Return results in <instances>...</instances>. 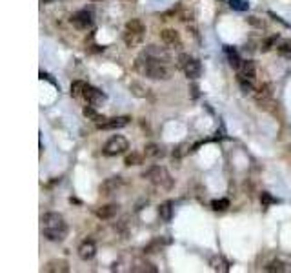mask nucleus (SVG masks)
<instances>
[{"label": "nucleus", "mask_w": 291, "mask_h": 273, "mask_svg": "<svg viewBox=\"0 0 291 273\" xmlns=\"http://www.w3.org/2000/svg\"><path fill=\"white\" fill-rule=\"evenodd\" d=\"M84 115L88 117L89 120H93V122H104V117L100 115V113H97V111H95V106H88V107H84Z\"/></svg>", "instance_id": "aec40b11"}, {"label": "nucleus", "mask_w": 291, "mask_h": 273, "mask_svg": "<svg viewBox=\"0 0 291 273\" xmlns=\"http://www.w3.org/2000/svg\"><path fill=\"white\" fill-rule=\"evenodd\" d=\"M277 49H279V53L282 57H287V59H291V42H289V40H284V42L280 44Z\"/></svg>", "instance_id": "a878e982"}, {"label": "nucleus", "mask_w": 291, "mask_h": 273, "mask_svg": "<svg viewBox=\"0 0 291 273\" xmlns=\"http://www.w3.org/2000/svg\"><path fill=\"white\" fill-rule=\"evenodd\" d=\"M255 75H257V69H255V64L251 60H242L241 66L236 68V77H246L255 80Z\"/></svg>", "instance_id": "9b49d317"}, {"label": "nucleus", "mask_w": 291, "mask_h": 273, "mask_svg": "<svg viewBox=\"0 0 291 273\" xmlns=\"http://www.w3.org/2000/svg\"><path fill=\"white\" fill-rule=\"evenodd\" d=\"M140 162H142V157H140V155H137V153L126 157V164H127V166H137V164H140Z\"/></svg>", "instance_id": "cd10ccee"}, {"label": "nucleus", "mask_w": 291, "mask_h": 273, "mask_svg": "<svg viewBox=\"0 0 291 273\" xmlns=\"http://www.w3.org/2000/svg\"><path fill=\"white\" fill-rule=\"evenodd\" d=\"M211 268L215 269V271H228L229 264H228V260L224 259L222 255H215L213 259H211Z\"/></svg>", "instance_id": "f3484780"}, {"label": "nucleus", "mask_w": 291, "mask_h": 273, "mask_svg": "<svg viewBox=\"0 0 291 273\" xmlns=\"http://www.w3.org/2000/svg\"><path fill=\"white\" fill-rule=\"evenodd\" d=\"M144 155H146V157H151V158L162 157V150L158 148V146L149 144V146H146V148H144Z\"/></svg>", "instance_id": "4be33fe9"}, {"label": "nucleus", "mask_w": 291, "mask_h": 273, "mask_svg": "<svg viewBox=\"0 0 291 273\" xmlns=\"http://www.w3.org/2000/svg\"><path fill=\"white\" fill-rule=\"evenodd\" d=\"M44 271H69V266L68 262H64V260H53V262H49L47 266H44Z\"/></svg>", "instance_id": "a211bd4d"}, {"label": "nucleus", "mask_w": 291, "mask_h": 273, "mask_svg": "<svg viewBox=\"0 0 291 273\" xmlns=\"http://www.w3.org/2000/svg\"><path fill=\"white\" fill-rule=\"evenodd\" d=\"M129 148V142H127L126 137L122 135H115L111 137L110 141L105 142L104 146V155H108V157H117V155L124 153V151Z\"/></svg>", "instance_id": "20e7f679"}, {"label": "nucleus", "mask_w": 291, "mask_h": 273, "mask_svg": "<svg viewBox=\"0 0 291 273\" xmlns=\"http://www.w3.org/2000/svg\"><path fill=\"white\" fill-rule=\"evenodd\" d=\"M284 264L280 262V260H277V262H271L270 266H266V271H284Z\"/></svg>", "instance_id": "c85d7f7f"}, {"label": "nucleus", "mask_w": 291, "mask_h": 273, "mask_svg": "<svg viewBox=\"0 0 291 273\" xmlns=\"http://www.w3.org/2000/svg\"><path fill=\"white\" fill-rule=\"evenodd\" d=\"M144 179H149L153 184H155L156 188H161V189H171V186H173V179H171V175H169L168 171L161 166L149 168V170L144 173Z\"/></svg>", "instance_id": "7ed1b4c3"}, {"label": "nucleus", "mask_w": 291, "mask_h": 273, "mask_svg": "<svg viewBox=\"0 0 291 273\" xmlns=\"http://www.w3.org/2000/svg\"><path fill=\"white\" fill-rule=\"evenodd\" d=\"M118 208L120 206L118 204H108V206H102V208L97 209V217L104 219V221H108V219H113L115 215L118 213Z\"/></svg>", "instance_id": "ddd939ff"}, {"label": "nucleus", "mask_w": 291, "mask_h": 273, "mask_svg": "<svg viewBox=\"0 0 291 273\" xmlns=\"http://www.w3.org/2000/svg\"><path fill=\"white\" fill-rule=\"evenodd\" d=\"M224 53H226V57H228V60H229V64L233 66V68H239L241 66V57H239V53H236V49H233L231 46H224Z\"/></svg>", "instance_id": "dca6fc26"}, {"label": "nucleus", "mask_w": 291, "mask_h": 273, "mask_svg": "<svg viewBox=\"0 0 291 273\" xmlns=\"http://www.w3.org/2000/svg\"><path fill=\"white\" fill-rule=\"evenodd\" d=\"M71 24L76 28V30H89V28L93 26V17H91V11L88 9H81V11H76L75 15L71 17Z\"/></svg>", "instance_id": "423d86ee"}, {"label": "nucleus", "mask_w": 291, "mask_h": 273, "mask_svg": "<svg viewBox=\"0 0 291 273\" xmlns=\"http://www.w3.org/2000/svg\"><path fill=\"white\" fill-rule=\"evenodd\" d=\"M140 266L142 268H135L131 269V271H149V273H156V268L153 264H149V262H140Z\"/></svg>", "instance_id": "bb28decb"}, {"label": "nucleus", "mask_w": 291, "mask_h": 273, "mask_svg": "<svg viewBox=\"0 0 291 273\" xmlns=\"http://www.w3.org/2000/svg\"><path fill=\"white\" fill-rule=\"evenodd\" d=\"M161 37H162V42L168 44V46L180 47V37H178V33L175 30H164L161 33Z\"/></svg>", "instance_id": "f8f14e48"}, {"label": "nucleus", "mask_w": 291, "mask_h": 273, "mask_svg": "<svg viewBox=\"0 0 291 273\" xmlns=\"http://www.w3.org/2000/svg\"><path fill=\"white\" fill-rule=\"evenodd\" d=\"M142 39H144V35H142V33L131 31V30H127V28H126V31H124V42H126L129 47L139 46V44L142 42Z\"/></svg>", "instance_id": "4468645a"}, {"label": "nucleus", "mask_w": 291, "mask_h": 273, "mask_svg": "<svg viewBox=\"0 0 291 273\" xmlns=\"http://www.w3.org/2000/svg\"><path fill=\"white\" fill-rule=\"evenodd\" d=\"M229 6H231V9H235V11H248L249 2L248 0H229Z\"/></svg>", "instance_id": "5701e85b"}, {"label": "nucleus", "mask_w": 291, "mask_h": 273, "mask_svg": "<svg viewBox=\"0 0 291 273\" xmlns=\"http://www.w3.org/2000/svg\"><path fill=\"white\" fill-rule=\"evenodd\" d=\"M287 150H289V151H291V144H289V146H287Z\"/></svg>", "instance_id": "7c9ffc66"}, {"label": "nucleus", "mask_w": 291, "mask_h": 273, "mask_svg": "<svg viewBox=\"0 0 291 273\" xmlns=\"http://www.w3.org/2000/svg\"><path fill=\"white\" fill-rule=\"evenodd\" d=\"M84 98L88 100L89 104H91V106H95V107L105 102V95L102 93L100 90H97V88H91V86H89L88 90H86Z\"/></svg>", "instance_id": "9d476101"}, {"label": "nucleus", "mask_w": 291, "mask_h": 273, "mask_svg": "<svg viewBox=\"0 0 291 273\" xmlns=\"http://www.w3.org/2000/svg\"><path fill=\"white\" fill-rule=\"evenodd\" d=\"M260 202H262V206H264V208H268V206H271V204H277V202H279V199H275V197H271L268 192H262V195H260Z\"/></svg>", "instance_id": "393cba45"}, {"label": "nucleus", "mask_w": 291, "mask_h": 273, "mask_svg": "<svg viewBox=\"0 0 291 273\" xmlns=\"http://www.w3.org/2000/svg\"><path fill=\"white\" fill-rule=\"evenodd\" d=\"M40 226H42V235L51 242H62L68 235V224L64 217L55 211H47L40 217Z\"/></svg>", "instance_id": "f03ea898"}, {"label": "nucleus", "mask_w": 291, "mask_h": 273, "mask_svg": "<svg viewBox=\"0 0 291 273\" xmlns=\"http://www.w3.org/2000/svg\"><path fill=\"white\" fill-rule=\"evenodd\" d=\"M120 186H122V179H120V177H111V179H105L104 182H102L100 193L104 197H110V195H113Z\"/></svg>", "instance_id": "1a4fd4ad"}, {"label": "nucleus", "mask_w": 291, "mask_h": 273, "mask_svg": "<svg viewBox=\"0 0 291 273\" xmlns=\"http://www.w3.org/2000/svg\"><path fill=\"white\" fill-rule=\"evenodd\" d=\"M88 88H89V84H86L84 80H75L71 84V95L73 97H84Z\"/></svg>", "instance_id": "6ab92c4d"}, {"label": "nucleus", "mask_w": 291, "mask_h": 273, "mask_svg": "<svg viewBox=\"0 0 291 273\" xmlns=\"http://www.w3.org/2000/svg\"><path fill=\"white\" fill-rule=\"evenodd\" d=\"M236 80H239V84H241L242 91L244 93H253L255 91V80H251V78H246V77H236Z\"/></svg>", "instance_id": "412c9836"}, {"label": "nucleus", "mask_w": 291, "mask_h": 273, "mask_svg": "<svg viewBox=\"0 0 291 273\" xmlns=\"http://www.w3.org/2000/svg\"><path fill=\"white\" fill-rule=\"evenodd\" d=\"M42 4H49V2H53V0H40Z\"/></svg>", "instance_id": "c756f323"}, {"label": "nucleus", "mask_w": 291, "mask_h": 273, "mask_svg": "<svg viewBox=\"0 0 291 273\" xmlns=\"http://www.w3.org/2000/svg\"><path fill=\"white\" fill-rule=\"evenodd\" d=\"M178 66L184 69L188 78H198L202 75V66H200V62L191 59L190 55H184V53H182V55L178 57Z\"/></svg>", "instance_id": "39448f33"}, {"label": "nucleus", "mask_w": 291, "mask_h": 273, "mask_svg": "<svg viewBox=\"0 0 291 273\" xmlns=\"http://www.w3.org/2000/svg\"><path fill=\"white\" fill-rule=\"evenodd\" d=\"M169 60L158 59V57H153L151 53H148L144 49L135 60V69L142 75V77H148L151 80H168L171 78V69L168 66Z\"/></svg>", "instance_id": "f257e3e1"}, {"label": "nucleus", "mask_w": 291, "mask_h": 273, "mask_svg": "<svg viewBox=\"0 0 291 273\" xmlns=\"http://www.w3.org/2000/svg\"><path fill=\"white\" fill-rule=\"evenodd\" d=\"M158 215H161V219L164 222H169L171 221V217H173V202L171 201H166L164 204L158 208Z\"/></svg>", "instance_id": "2eb2a0df"}, {"label": "nucleus", "mask_w": 291, "mask_h": 273, "mask_svg": "<svg viewBox=\"0 0 291 273\" xmlns=\"http://www.w3.org/2000/svg\"><path fill=\"white\" fill-rule=\"evenodd\" d=\"M95 255H97V244L91 239H86L84 242L78 246V257H81L82 260H91Z\"/></svg>", "instance_id": "6e6552de"}, {"label": "nucleus", "mask_w": 291, "mask_h": 273, "mask_svg": "<svg viewBox=\"0 0 291 273\" xmlns=\"http://www.w3.org/2000/svg\"><path fill=\"white\" fill-rule=\"evenodd\" d=\"M129 117H113V119H105L104 122H98V129H120L129 124Z\"/></svg>", "instance_id": "0eeeda50"}, {"label": "nucleus", "mask_w": 291, "mask_h": 273, "mask_svg": "<svg viewBox=\"0 0 291 273\" xmlns=\"http://www.w3.org/2000/svg\"><path fill=\"white\" fill-rule=\"evenodd\" d=\"M211 208L215 209V211H224V209L229 208V201L228 199H217V201L211 202Z\"/></svg>", "instance_id": "b1692460"}]
</instances>
